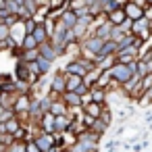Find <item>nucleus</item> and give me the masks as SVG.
Instances as JSON below:
<instances>
[{
  "mask_svg": "<svg viewBox=\"0 0 152 152\" xmlns=\"http://www.w3.org/2000/svg\"><path fill=\"white\" fill-rule=\"evenodd\" d=\"M104 42L106 40H102V38H98L96 34H90L88 38H83L79 44H81V54L79 56H88V58H96L100 52H102V48H104Z\"/></svg>",
  "mask_w": 152,
  "mask_h": 152,
  "instance_id": "1",
  "label": "nucleus"
},
{
  "mask_svg": "<svg viewBox=\"0 0 152 152\" xmlns=\"http://www.w3.org/2000/svg\"><path fill=\"white\" fill-rule=\"evenodd\" d=\"M110 73H113V79H115L117 83H121V86H123V83H127V81L135 75V61H133V63H129V65H127V63H119V61H117V63L110 67Z\"/></svg>",
  "mask_w": 152,
  "mask_h": 152,
  "instance_id": "2",
  "label": "nucleus"
},
{
  "mask_svg": "<svg viewBox=\"0 0 152 152\" xmlns=\"http://www.w3.org/2000/svg\"><path fill=\"white\" fill-rule=\"evenodd\" d=\"M50 94H54V96H61V94H65L67 92V73L61 69V71H56L52 77H50V90H48Z\"/></svg>",
  "mask_w": 152,
  "mask_h": 152,
  "instance_id": "3",
  "label": "nucleus"
},
{
  "mask_svg": "<svg viewBox=\"0 0 152 152\" xmlns=\"http://www.w3.org/2000/svg\"><path fill=\"white\" fill-rule=\"evenodd\" d=\"M31 140H34V142H36L40 148H42V152L50 150V148L56 144V135H54V133H48V131H42V129H40V131H38V133H36Z\"/></svg>",
  "mask_w": 152,
  "mask_h": 152,
  "instance_id": "4",
  "label": "nucleus"
},
{
  "mask_svg": "<svg viewBox=\"0 0 152 152\" xmlns=\"http://www.w3.org/2000/svg\"><path fill=\"white\" fill-rule=\"evenodd\" d=\"M123 9H125V13H127V17H129L131 21H137V19H142V17H146V9L140 7V4H135L133 0H125Z\"/></svg>",
  "mask_w": 152,
  "mask_h": 152,
  "instance_id": "5",
  "label": "nucleus"
},
{
  "mask_svg": "<svg viewBox=\"0 0 152 152\" xmlns=\"http://www.w3.org/2000/svg\"><path fill=\"white\" fill-rule=\"evenodd\" d=\"M29 100H31V96L29 94H19L17 96V100H15V113L21 117V119H27V110H29Z\"/></svg>",
  "mask_w": 152,
  "mask_h": 152,
  "instance_id": "6",
  "label": "nucleus"
},
{
  "mask_svg": "<svg viewBox=\"0 0 152 152\" xmlns=\"http://www.w3.org/2000/svg\"><path fill=\"white\" fill-rule=\"evenodd\" d=\"M113 29H115V25H113L108 19H104L102 23H96V25H94L92 34H96V36H98V38H102V40H110Z\"/></svg>",
  "mask_w": 152,
  "mask_h": 152,
  "instance_id": "7",
  "label": "nucleus"
},
{
  "mask_svg": "<svg viewBox=\"0 0 152 152\" xmlns=\"http://www.w3.org/2000/svg\"><path fill=\"white\" fill-rule=\"evenodd\" d=\"M54 119H56V115H52L50 110L48 113H44L40 119H38V127L42 129V131H48V133H56V127H54Z\"/></svg>",
  "mask_w": 152,
  "mask_h": 152,
  "instance_id": "8",
  "label": "nucleus"
},
{
  "mask_svg": "<svg viewBox=\"0 0 152 152\" xmlns=\"http://www.w3.org/2000/svg\"><path fill=\"white\" fill-rule=\"evenodd\" d=\"M61 98L67 102V106H83V96H81V94H77V92L67 90L65 94H61Z\"/></svg>",
  "mask_w": 152,
  "mask_h": 152,
  "instance_id": "9",
  "label": "nucleus"
},
{
  "mask_svg": "<svg viewBox=\"0 0 152 152\" xmlns=\"http://www.w3.org/2000/svg\"><path fill=\"white\" fill-rule=\"evenodd\" d=\"M71 121H73V117H71L69 113H65V115H58V117L54 119V127H56V131H61V133H67V131H69V127H71Z\"/></svg>",
  "mask_w": 152,
  "mask_h": 152,
  "instance_id": "10",
  "label": "nucleus"
},
{
  "mask_svg": "<svg viewBox=\"0 0 152 152\" xmlns=\"http://www.w3.org/2000/svg\"><path fill=\"white\" fill-rule=\"evenodd\" d=\"M58 19H61V21H63L67 27H75V25H77V21H79L77 13H75V11H71V9H65V11H61Z\"/></svg>",
  "mask_w": 152,
  "mask_h": 152,
  "instance_id": "11",
  "label": "nucleus"
},
{
  "mask_svg": "<svg viewBox=\"0 0 152 152\" xmlns=\"http://www.w3.org/2000/svg\"><path fill=\"white\" fill-rule=\"evenodd\" d=\"M106 19L113 23V25H123L129 17H127V13H125V9L121 7V9H117V11H113V13H108L106 15Z\"/></svg>",
  "mask_w": 152,
  "mask_h": 152,
  "instance_id": "12",
  "label": "nucleus"
},
{
  "mask_svg": "<svg viewBox=\"0 0 152 152\" xmlns=\"http://www.w3.org/2000/svg\"><path fill=\"white\" fill-rule=\"evenodd\" d=\"M40 54L44 56V58H48V61H56L58 58V52L54 50V46H52V42L48 40V42H44V44H40Z\"/></svg>",
  "mask_w": 152,
  "mask_h": 152,
  "instance_id": "13",
  "label": "nucleus"
},
{
  "mask_svg": "<svg viewBox=\"0 0 152 152\" xmlns=\"http://www.w3.org/2000/svg\"><path fill=\"white\" fill-rule=\"evenodd\" d=\"M50 113L52 115H65V113H69V106H67V102L61 98V96H56L54 98V102H52V106H50Z\"/></svg>",
  "mask_w": 152,
  "mask_h": 152,
  "instance_id": "14",
  "label": "nucleus"
},
{
  "mask_svg": "<svg viewBox=\"0 0 152 152\" xmlns=\"http://www.w3.org/2000/svg\"><path fill=\"white\" fill-rule=\"evenodd\" d=\"M102 108H104V104H100V102H88V104H83V113L86 115H90V117H100L102 115Z\"/></svg>",
  "mask_w": 152,
  "mask_h": 152,
  "instance_id": "15",
  "label": "nucleus"
},
{
  "mask_svg": "<svg viewBox=\"0 0 152 152\" xmlns=\"http://www.w3.org/2000/svg\"><path fill=\"white\" fill-rule=\"evenodd\" d=\"M110 83H113V73H110V69H104V71H100L96 86H98V88H104V90H108V88H110Z\"/></svg>",
  "mask_w": 152,
  "mask_h": 152,
  "instance_id": "16",
  "label": "nucleus"
},
{
  "mask_svg": "<svg viewBox=\"0 0 152 152\" xmlns=\"http://www.w3.org/2000/svg\"><path fill=\"white\" fill-rule=\"evenodd\" d=\"M106 92H108V90H104V88H98V86H94V88L90 90V96H92V100H94V102L106 104Z\"/></svg>",
  "mask_w": 152,
  "mask_h": 152,
  "instance_id": "17",
  "label": "nucleus"
},
{
  "mask_svg": "<svg viewBox=\"0 0 152 152\" xmlns=\"http://www.w3.org/2000/svg\"><path fill=\"white\" fill-rule=\"evenodd\" d=\"M83 83V77L81 75H73V73H67V90L75 92L79 86Z\"/></svg>",
  "mask_w": 152,
  "mask_h": 152,
  "instance_id": "18",
  "label": "nucleus"
},
{
  "mask_svg": "<svg viewBox=\"0 0 152 152\" xmlns=\"http://www.w3.org/2000/svg\"><path fill=\"white\" fill-rule=\"evenodd\" d=\"M21 48H23V50H31V48H40V42L36 40V36H34V34H25V38H23V42H21Z\"/></svg>",
  "mask_w": 152,
  "mask_h": 152,
  "instance_id": "19",
  "label": "nucleus"
},
{
  "mask_svg": "<svg viewBox=\"0 0 152 152\" xmlns=\"http://www.w3.org/2000/svg\"><path fill=\"white\" fill-rule=\"evenodd\" d=\"M117 50H119V44H117L115 40H106V42H104V48H102V52H100V56L117 54Z\"/></svg>",
  "mask_w": 152,
  "mask_h": 152,
  "instance_id": "20",
  "label": "nucleus"
},
{
  "mask_svg": "<svg viewBox=\"0 0 152 152\" xmlns=\"http://www.w3.org/2000/svg\"><path fill=\"white\" fill-rule=\"evenodd\" d=\"M108 127H110V123H106L102 117L94 119V123H92V129H94V131H98V133H102V135L108 131Z\"/></svg>",
  "mask_w": 152,
  "mask_h": 152,
  "instance_id": "21",
  "label": "nucleus"
},
{
  "mask_svg": "<svg viewBox=\"0 0 152 152\" xmlns=\"http://www.w3.org/2000/svg\"><path fill=\"white\" fill-rule=\"evenodd\" d=\"M36 63H38V67H40V71H42V75H48V73L52 71V61H48V58H44L42 54H40V58H38Z\"/></svg>",
  "mask_w": 152,
  "mask_h": 152,
  "instance_id": "22",
  "label": "nucleus"
},
{
  "mask_svg": "<svg viewBox=\"0 0 152 152\" xmlns=\"http://www.w3.org/2000/svg\"><path fill=\"white\" fill-rule=\"evenodd\" d=\"M25 63H31V61H38L40 58V48H31V50H23V56H21Z\"/></svg>",
  "mask_w": 152,
  "mask_h": 152,
  "instance_id": "23",
  "label": "nucleus"
},
{
  "mask_svg": "<svg viewBox=\"0 0 152 152\" xmlns=\"http://www.w3.org/2000/svg\"><path fill=\"white\" fill-rule=\"evenodd\" d=\"M2 21H4V23H7L9 27H15V25H17L19 21H23V19L19 17V13H11V15H9V17H4Z\"/></svg>",
  "mask_w": 152,
  "mask_h": 152,
  "instance_id": "24",
  "label": "nucleus"
},
{
  "mask_svg": "<svg viewBox=\"0 0 152 152\" xmlns=\"http://www.w3.org/2000/svg\"><path fill=\"white\" fill-rule=\"evenodd\" d=\"M7 152H27L25 150V142H19V140H15L9 148H7Z\"/></svg>",
  "mask_w": 152,
  "mask_h": 152,
  "instance_id": "25",
  "label": "nucleus"
},
{
  "mask_svg": "<svg viewBox=\"0 0 152 152\" xmlns=\"http://www.w3.org/2000/svg\"><path fill=\"white\" fill-rule=\"evenodd\" d=\"M11 34H13V29H11L4 21H0V40H7Z\"/></svg>",
  "mask_w": 152,
  "mask_h": 152,
  "instance_id": "26",
  "label": "nucleus"
},
{
  "mask_svg": "<svg viewBox=\"0 0 152 152\" xmlns=\"http://www.w3.org/2000/svg\"><path fill=\"white\" fill-rule=\"evenodd\" d=\"M38 27V19L36 17H29V19H25V31L27 34H34V29Z\"/></svg>",
  "mask_w": 152,
  "mask_h": 152,
  "instance_id": "27",
  "label": "nucleus"
},
{
  "mask_svg": "<svg viewBox=\"0 0 152 152\" xmlns=\"http://www.w3.org/2000/svg\"><path fill=\"white\" fill-rule=\"evenodd\" d=\"M83 7H88L86 0H69V9H71V11H79V9H83Z\"/></svg>",
  "mask_w": 152,
  "mask_h": 152,
  "instance_id": "28",
  "label": "nucleus"
},
{
  "mask_svg": "<svg viewBox=\"0 0 152 152\" xmlns=\"http://www.w3.org/2000/svg\"><path fill=\"white\" fill-rule=\"evenodd\" d=\"M142 88H144V94L152 88V73H148L146 77H142Z\"/></svg>",
  "mask_w": 152,
  "mask_h": 152,
  "instance_id": "29",
  "label": "nucleus"
},
{
  "mask_svg": "<svg viewBox=\"0 0 152 152\" xmlns=\"http://www.w3.org/2000/svg\"><path fill=\"white\" fill-rule=\"evenodd\" d=\"M25 150H27V152H42V148H40L34 140H27V142H25Z\"/></svg>",
  "mask_w": 152,
  "mask_h": 152,
  "instance_id": "30",
  "label": "nucleus"
},
{
  "mask_svg": "<svg viewBox=\"0 0 152 152\" xmlns=\"http://www.w3.org/2000/svg\"><path fill=\"white\" fill-rule=\"evenodd\" d=\"M100 117H102L106 123H113V110H110L106 104H104V108H102V115H100Z\"/></svg>",
  "mask_w": 152,
  "mask_h": 152,
  "instance_id": "31",
  "label": "nucleus"
},
{
  "mask_svg": "<svg viewBox=\"0 0 152 152\" xmlns=\"http://www.w3.org/2000/svg\"><path fill=\"white\" fill-rule=\"evenodd\" d=\"M117 146H119V142H117V140H110V142L106 144V152H115Z\"/></svg>",
  "mask_w": 152,
  "mask_h": 152,
  "instance_id": "32",
  "label": "nucleus"
},
{
  "mask_svg": "<svg viewBox=\"0 0 152 152\" xmlns=\"http://www.w3.org/2000/svg\"><path fill=\"white\" fill-rule=\"evenodd\" d=\"M63 148H65V146H61V144H54V146H52L50 150H46V152H61Z\"/></svg>",
  "mask_w": 152,
  "mask_h": 152,
  "instance_id": "33",
  "label": "nucleus"
},
{
  "mask_svg": "<svg viewBox=\"0 0 152 152\" xmlns=\"http://www.w3.org/2000/svg\"><path fill=\"white\" fill-rule=\"evenodd\" d=\"M146 121H148V123H152V113H146Z\"/></svg>",
  "mask_w": 152,
  "mask_h": 152,
  "instance_id": "34",
  "label": "nucleus"
},
{
  "mask_svg": "<svg viewBox=\"0 0 152 152\" xmlns=\"http://www.w3.org/2000/svg\"><path fill=\"white\" fill-rule=\"evenodd\" d=\"M61 152H75V150H73V148H71V146H67V148H63V150H61Z\"/></svg>",
  "mask_w": 152,
  "mask_h": 152,
  "instance_id": "35",
  "label": "nucleus"
},
{
  "mask_svg": "<svg viewBox=\"0 0 152 152\" xmlns=\"http://www.w3.org/2000/svg\"><path fill=\"white\" fill-rule=\"evenodd\" d=\"M88 152H98V148H92V150H88Z\"/></svg>",
  "mask_w": 152,
  "mask_h": 152,
  "instance_id": "36",
  "label": "nucleus"
},
{
  "mask_svg": "<svg viewBox=\"0 0 152 152\" xmlns=\"http://www.w3.org/2000/svg\"><path fill=\"white\" fill-rule=\"evenodd\" d=\"M2 110H4V106H2V104H0V115H2Z\"/></svg>",
  "mask_w": 152,
  "mask_h": 152,
  "instance_id": "37",
  "label": "nucleus"
},
{
  "mask_svg": "<svg viewBox=\"0 0 152 152\" xmlns=\"http://www.w3.org/2000/svg\"><path fill=\"white\" fill-rule=\"evenodd\" d=\"M0 81H2V73H0Z\"/></svg>",
  "mask_w": 152,
  "mask_h": 152,
  "instance_id": "38",
  "label": "nucleus"
},
{
  "mask_svg": "<svg viewBox=\"0 0 152 152\" xmlns=\"http://www.w3.org/2000/svg\"><path fill=\"white\" fill-rule=\"evenodd\" d=\"M0 152H7V150H0Z\"/></svg>",
  "mask_w": 152,
  "mask_h": 152,
  "instance_id": "39",
  "label": "nucleus"
}]
</instances>
